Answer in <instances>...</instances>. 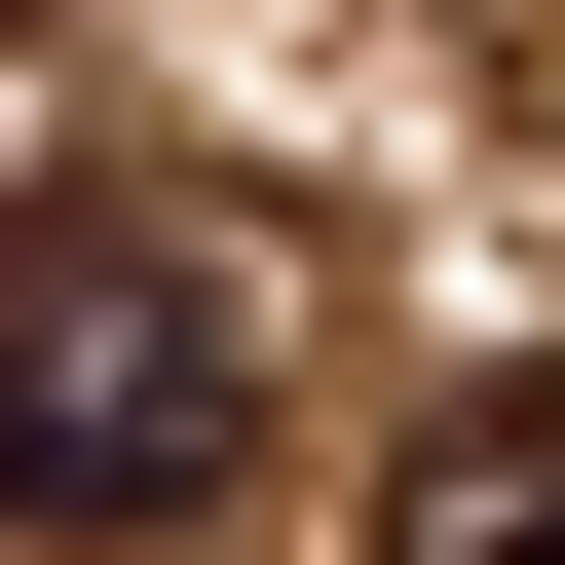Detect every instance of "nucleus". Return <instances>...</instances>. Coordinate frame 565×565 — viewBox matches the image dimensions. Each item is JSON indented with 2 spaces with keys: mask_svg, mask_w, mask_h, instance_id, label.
Here are the masks:
<instances>
[{
  "mask_svg": "<svg viewBox=\"0 0 565 565\" xmlns=\"http://www.w3.org/2000/svg\"><path fill=\"white\" fill-rule=\"evenodd\" d=\"M264 490V302H226V264L189 226H0V527H39V565H151V527H226Z\"/></svg>",
  "mask_w": 565,
  "mask_h": 565,
  "instance_id": "obj_1",
  "label": "nucleus"
},
{
  "mask_svg": "<svg viewBox=\"0 0 565 565\" xmlns=\"http://www.w3.org/2000/svg\"><path fill=\"white\" fill-rule=\"evenodd\" d=\"M377 565H565V377L415 415V452H377Z\"/></svg>",
  "mask_w": 565,
  "mask_h": 565,
  "instance_id": "obj_2",
  "label": "nucleus"
},
{
  "mask_svg": "<svg viewBox=\"0 0 565 565\" xmlns=\"http://www.w3.org/2000/svg\"><path fill=\"white\" fill-rule=\"evenodd\" d=\"M0 39H39V0H0Z\"/></svg>",
  "mask_w": 565,
  "mask_h": 565,
  "instance_id": "obj_3",
  "label": "nucleus"
}]
</instances>
